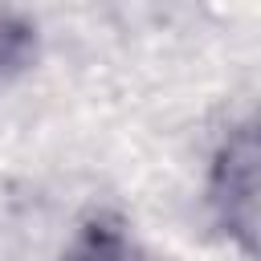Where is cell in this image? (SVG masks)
Instances as JSON below:
<instances>
[{
    "label": "cell",
    "instance_id": "cell-3",
    "mask_svg": "<svg viewBox=\"0 0 261 261\" xmlns=\"http://www.w3.org/2000/svg\"><path fill=\"white\" fill-rule=\"evenodd\" d=\"M37 45H41L37 20L29 12H20V8L0 4V86L12 82L16 73H24L33 65Z\"/></svg>",
    "mask_w": 261,
    "mask_h": 261
},
{
    "label": "cell",
    "instance_id": "cell-1",
    "mask_svg": "<svg viewBox=\"0 0 261 261\" xmlns=\"http://www.w3.org/2000/svg\"><path fill=\"white\" fill-rule=\"evenodd\" d=\"M257 122L245 118L228 126L208 159V179H204V204L212 224L228 245L241 249V257H257V224H261V204H257Z\"/></svg>",
    "mask_w": 261,
    "mask_h": 261
},
{
    "label": "cell",
    "instance_id": "cell-2",
    "mask_svg": "<svg viewBox=\"0 0 261 261\" xmlns=\"http://www.w3.org/2000/svg\"><path fill=\"white\" fill-rule=\"evenodd\" d=\"M61 261H151V257L143 253L126 216H118L114 208H94L73 224Z\"/></svg>",
    "mask_w": 261,
    "mask_h": 261
}]
</instances>
